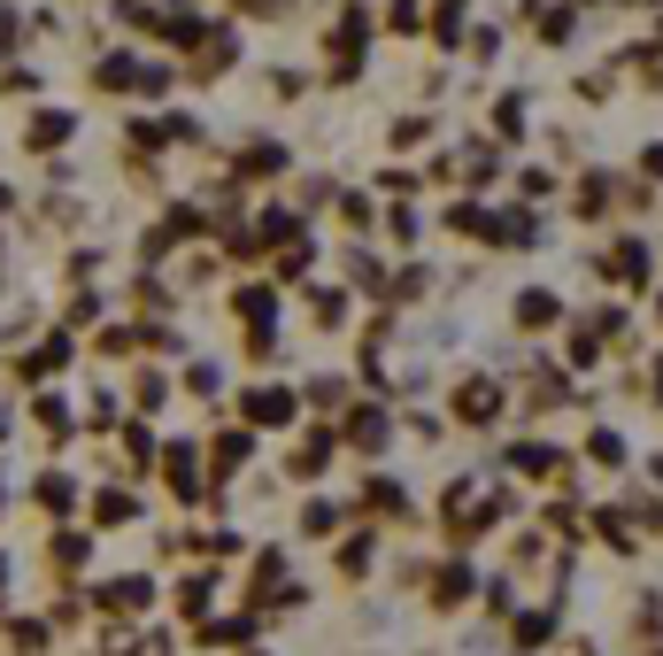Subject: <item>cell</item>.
<instances>
[{
	"label": "cell",
	"mask_w": 663,
	"mask_h": 656,
	"mask_svg": "<svg viewBox=\"0 0 663 656\" xmlns=\"http://www.w3.org/2000/svg\"><path fill=\"white\" fill-rule=\"evenodd\" d=\"M648 171H655V178H663V147H648Z\"/></svg>",
	"instance_id": "1"
}]
</instances>
